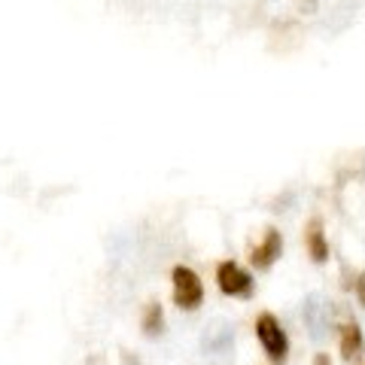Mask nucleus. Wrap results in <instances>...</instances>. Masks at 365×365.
I'll return each instance as SVG.
<instances>
[{
  "mask_svg": "<svg viewBox=\"0 0 365 365\" xmlns=\"http://www.w3.org/2000/svg\"><path fill=\"white\" fill-rule=\"evenodd\" d=\"M170 295H174V304L180 311H198L204 304V283L198 271L189 265H174V271H170Z\"/></svg>",
  "mask_w": 365,
  "mask_h": 365,
  "instance_id": "nucleus-1",
  "label": "nucleus"
},
{
  "mask_svg": "<svg viewBox=\"0 0 365 365\" xmlns=\"http://www.w3.org/2000/svg\"><path fill=\"white\" fill-rule=\"evenodd\" d=\"M256 338L262 350H265V356L274 362V365H283L289 359V335L287 329H283V323L274 314H259L256 317Z\"/></svg>",
  "mask_w": 365,
  "mask_h": 365,
  "instance_id": "nucleus-2",
  "label": "nucleus"
},
{
  "mask_svg": "<svg viewBox=\"0 0 365 365\" xmlns=\"http://www.w3.org/2000/svg\"><path fill=\"white\" fill-rule=\"evenodd\" d=\"M216 287L228 299H253L256 295V280L241 262L225 259L216 265Z\"/></svg>",
  "mask_w": 365,
  "mask_h": 365,
  "instance_id": "nucleus-3",
  "label": "nucleus"
},
{
  "mask_svg": "<svg viewBox=\"0 0 365 365\" xmlns=\"http://www.w3.org/2000/svg\"><path fill=\"white\" fill-rule=\"evenodd\" d=\"M280 256H283V235L274 225H268L262 241L250 250V262H253L256 271H268V268H274V262Z\"/></svg>",
  "mask_w": 365,
  "mask_h": 365,
  "instance_id": "nucleus-4",
  "label": "nucleus"
},
{
  "mask_svg": "<svg viewBox=\"0 0 365 365\" xmlns=\"http://www.w3.org/2000/svg\"><path fill=\"white\" fill-rule=\"evenodd\" d=\"M304 250H307V256H311L317 265H326L329 262V237H326V225L319 216H311L304 225Z\"/></svg>",
  "mask_w": 365,
  "mask_h": 365,
  "instance_id": "nucleus-5",
  "label": "nucleus"
},
{
  "mask_svg": "<svg viewBox=\"0 0 365 365\" xmlns=\"http://www.w3.org/2000/svg\"><path fill=\"white\" fill-rule=\"evenodd\" d=\"M338 350L344 362H362L365 356V335L359 323H341L338 329Z\"/></svg>",
  "mask_w": 365,
  "mask_h": 365,
  "instance_id": "nucleus-6",
  "label": "nucleus"
},
{
  "mask_svg": "<svg viewBox=\"0 0 365 365\" xmlns=\"http://www.w3.org/2000/svg\"><path fill=\"white\" fill-rule=\"evenodd\" d=\"M304 323L311 329L314 338H323L326 329H329V304L319 302V295H311L304 304Z\"/></svg>",
  "mask_w": 365,
  "mask_h": 365,
  "instance_id": "nucleus-7",
  "label": "nucleus"
},
{
  "mask_svg": "<svg viewBox=\"0 0 365 365\" xmlns=\"http://www.w3.org/2000/svg\"><path fill=\"white\" fill-rule=\"evenodd\" d=\"M140 329L146 338H158L165 332V307L162 302H146L140 314Z\"/></svg>",
  "mask_w": 365,
  "mask_h": 365,
  "instance_id": "nucleus-8",
  "label": "nucleus"
},
{
  "mask_svg": "<svg viewBox=\"0 0 365 365\" xmlns=\"http://www.w3.org/2000/svg\"><path fill=\"white\" fill-rule=\"evenodd\" d=\"M353 292H356V299H359V304L365 307V271L359 274L356 280H353Z\"/></svg>",
  "mask_w": 365,
  "mask_h": 365,
  "instance_id": "nucleus-9",
  "label": "nucleus"
},
{
  "mask_svg": "<svg viewBox=\"0 0 365 365\" xmlns=\"http://www.w3.org/2000/svg\"><path fill=\"white\" fill-rule=\"evenodd\" d=\"M295 4H299L302 13H314L317 9V0H295Z\"/></svg>",
  "mask_w": 365,
  "mask_h": 365,
  "instance_id": "nucleus-10",
  "label": "nucleus"
},
{
  "mask_svg": "<svg viewBox=\"0 0 365 365\" xmlns=\"http://www.w3.org/2000/svg\"><path fill=\"white\" fill-rule=\"evenodd\" d=\"M314 365H332V359H329L326 353H317V356H314Z\"/></svg>",
  "mask_w": 365,
  "mask_h": 365,
  "instance_id": "nucleus-11",
  "label": "nucleus"
}]
</instances>
